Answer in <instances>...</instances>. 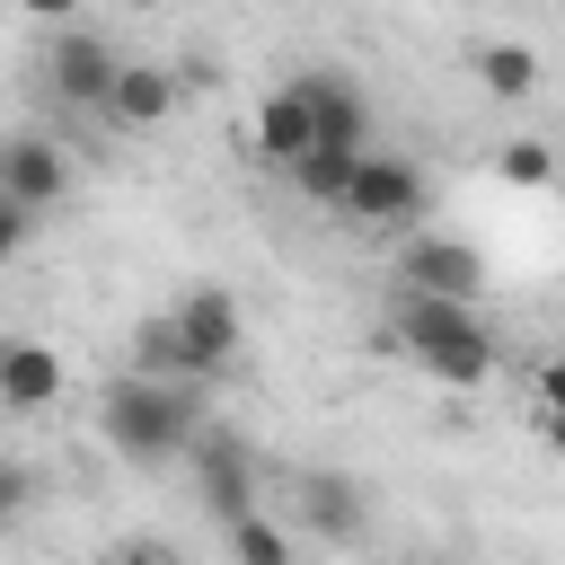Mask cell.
I'll return each instance as SVG.
<instances>
[{"mask_svg":"<svg viewBox=\"0 0 565 565\" xmlns=\"http://www.w3.org/2000/svg\"><path fill=\"white\" fill-rule=\"evenodd\" d=\"M388 335L406 344V362L441 388H486L503 371V344L486 327V309H459V300H424V291H397V318Z\"/></svg>","mask_w":565,"mask_h":565,"instance_id":"6da1fadb","label":"cell"},{"mask_svg":"<svg viewBox=\"0 0 565 565\" xmlns=\"http://www.w3.org/2000/svg\"><path fill=\"white\" fill-rule=\"evenodd\" d=\"M97 441L132 468H168L203 441V388H159V380H115L97 397Z\"/></svg>","mask_w":565,"mask_h":565,"instance_id":"7a4b0ae2","label":"cell"},{"mask_svg":"<svg viewBox=\"0 0 565 565\" xmlns=\"http://www.w3.org/2000/svg\"><path fill=\"white\" fill-rule=\"evenodd\" d=\"M397 282H406V291H424V300H459V309H477L494 274H486V247H477V238L415 230V238L397 247Z\"/></svg>","mask_w":565,"mask_h":565,"instance_id":"3957f363","label":"cell"},{"mask_svg":"<svg viewBox=\"0 0 565 565\" xmlns=\"http://www.w3.org/2000/svg\"><path fill=\"white\" fill-rule=\"evenodd\" d=\"M335 221H353V230H406V238H415V221H424V168H415V159L371 150V159L353 168V185H344Z\"/></svg>","mask_w":565,"mask_h":565,"instance_id":"277c9868","label":"cell"},{"mask_svg":"<svg viewBox=\"0 0 565 565\" xmlns=\"http://www.w3.org/2000/svg\"><path fill=\"white\" fill-rule=\"evenodd\" d=\"M168 318H177V335H185L194 380L230 371V362H238V344H247V309H238V291H230V282H185Z\"/></svg>","mask_w":565,"mask_h":565,"instance_id":"5b68a950","label":"cell"},{"mask_svg":"<svg viewBox=\"0 0 565 565\" xmlns=\"http://www.w3.org/2000/svg\"><path fill=\"white\" fill-rule=\"evenodd\" d=\"M115 79H124V53H115L97 26H62V35H53V53H44V88H53L71 115H106Z\"/></svg>","mask_w":565,"mask_h":565,"instance_id":"8992f818","label":"cell"},{"mask_svg":"<svg viewBox=\"0 0 565 565\" xmlns=\"http://www.w3.org/2000/svg\"><path fill=\"white\" fill-rule=\"evenodd\" d=\"M194 459V486H203V512L221 521V530H238V521H256L265 503H256V450L238 441V433H221V424H203V441L185 450Z\"/></svg>","mask_w":565,"mask_h":565,"instance_id":"52a82bcc","label":"cell"},{"mask_svg":"<svg viewBox=\"0 0 565 565\" xmlns=\"http://www.w3.org/2000/svg\"><path fill=\"white\" fill-rule=\"evenodd\" d=\"M71 194V159H62V141L53 132H0V203H18V212H53Z\"/></svg>","mask_w":565,"mask_h":565,"instance_id":"ba28073f","label":"cell"},{"mask_svg":"<svg viewBox=\"0 0 565 565\" xmlns=\"http://www.w3.org/2000/svg\"><path fill=\"white\" fill-rule=\"evenodd\" d=\"M291 88L318 124V150H371V97L353 88V71H300Z\"/></svg>","mask_w":565,"mask_h":565,"instance_id":"9c48e42d","label":"cell"},{"mask_svg":"<svg viewBox=\"0 0 565 565\" xmlns=\"http://www.w3.org/2000/svg\"><path fill=\"white\" fill-rule=\"evenodd\" d=\"M62 353L44 344V335H0V406L9 415H44L53 397H62Z\"/></svg>","mask_w":565,"mask_h":565,"instance_id":"30bf717a","label":"cell"},{"mask_svg":"<svg viewBox=\"0 0 565 565\" xmlns=\"http://www.w3.org/2000/svg\"><path fill=\"white\" fill-rule=\"evenodd\" d=\"M309 150H318V124H309L300 88H291V79H282V88H265V106H256V159L291 177V168H300Z\"/></svg>","mask_w":565,"mask_h":565,"instance_id":"8fae6325","label":"cell"},{"mask_svg":"<svg viewBox=\"0 0 565 565\" xmlns=\"http://www.w3.org/2000/svg\"><path fill=\"white\" fill-rule=\"evenodd\" d=\"M106 115H115L124 132H150V124H168V115H177V71H168V62H124V79H115Z\"/></svg>","mask_w":565,"mask_h":565,"instance_id":"7c38bea8","label":"cell"},{"mask_svg":"<svg viewBox=\"0 0 565 565\" xmlns=\"http://www.w3.org/2000/svg\"><path fill=\"white\" fill-rule=\"evenodd\" d=\"M300 521H309L318 539L353 547V539H362V486L335 477V468H309V477H300Z\"/></svg>","mask_w":565,"mask_h":565,"instance_id":"4fadbf2b","label":"cell"},{"mask_svg":"<svg viewBox=\"0 0 565 565\" xmlns=\"http://www.w3.org/2000/svg\"><path fill=\"white\" fill-rule=\"evenodd\" d=\"M477 88H486V97H530V88H539V53L512 44V35L486 44V53H477Z\"/></svg>","mask_w":565,"mask_h":565,"instance_id":"5bb4252c","label":"cell"},{"mask_svg":"<svg viewBox=\"0 0 565 565\" xmlns=\"http://www.w3.org/2000/svg\"><path fill=\"white\" fill-rule=\"evenodd\" d=\"M362 159H371V150H309V159H300V168H291V185H300V194H309V203H327V212H335V203H344V185H353V168H362Z\"/></svg>","mask_w":565,"mask_h":565,"instance_id":"9a60e30c","label":"cell"},{"mask_svg":"<svg viewBox=\"0 0 565 565\" xmlns=\"http://www.w3.org/2000/svg\"><path fill=\"white\" fill-rule=\"evenodd\" d=\"M230 539V565H291V530L274 521V512H256V521H238V530H221Z\"/></svg>","mask_w":565,"mask_h":565,"instance_id":"2e32d148","label":"cell"},{"mask_svg":"<svg viewBox=\"0 0 565 565\" xmlns=\"http://www.w3.org/2000/svg\"><path fill=\"white\" fill-rule=\"evenodd\" d=\"M494 177H503V185H521V194L556 185V141H503V150H494Z\"/></svg>","mask_w":565,"mask_h":565,"instance_id":"e0dca14e","label":"cell"},{"mask_svg":"<svg viewBox=\"0 0 565 565\" xmlns=\"http://www.w3.org/2000/svg\"><path fill=\"white\" fill-rule=\"evenodd\" d=\"M26 512H35V468L0 459V521H26Z\"/></svg>","mask_w":565,"mask_h":565,"instance_id":"ac0fdd59","label":"cell"},{"mask_svg":"<svg viewBox=\"0 0 565 565\" xmlns=\"http://www.w3.org/2000/svg\"><path fill=\"white\" fill-rule=\"evenodd\" d=\"M26 238H35V212L0 203V265H18V256H26Z\"/></svg>","mask_w":565,"mask_h":565,"instance_id":"d6986e66","label":"cell"},{"mask_svg":"<svg viewBox=\"0 0 565 565\" xmlns=\"http://www.w3.org/2000/svg\"><path fill=\"white\" fill-rule=\"evenodd\" d=\"M539 415H565V353L539 362Z\"/></svg>","mask_w":565,"mask_h":565,"instance_id":"ffe728a7","label":"cell"},{"mask_svg":"<svg viewBox=\"0 0 565 565\" xmlns=\"http://www.w3.org/2000/svg\"><path fill=\"white\" fill-rule=\"evenodd\" d=\"M539 441H547V450H565V415H539Z\"/></svg>","mask_w":565,"mask_h":565,"instance_id":"44dd1931","label":"cell"},{"mask_svg":"<svg viewBox=\"0 0 565 565\" xmlns=\"http://www.w3.org/2000/svg\"><path fill=\"white\" fill-rule=\"evenodd\" d=\"M415 565H424V556H415Z\"/></svg>","mask_w":565,"mask_h":565,"instance_id":"7402d4cb","label":"cell"}]
</instances>
